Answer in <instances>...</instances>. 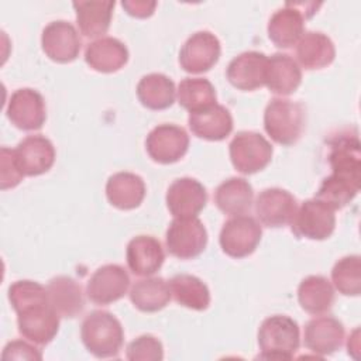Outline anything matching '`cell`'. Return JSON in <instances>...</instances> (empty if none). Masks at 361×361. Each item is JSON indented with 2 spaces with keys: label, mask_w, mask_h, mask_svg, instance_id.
I'll list each match as a JSON object with an SVG mask.
<instances>
[{
  "label": "cell",
  "mask_w": 361,
  "mask_h": 361,
  "mask_svg": "<svg viewBox=\"0 0 361 361\" xmlns=\"http://www.w3.org/2000/svg\"><path fill=\"white\" fill-rule=\"evenodd\" d=\"M334 288L345 296H358L361 293V257L345 255L340 258L331 269Z\"/></svg>",
  "instance_id": "d590c367"
},
{
  "label": "cell",
  "mask_w": 361,
  "mask_h": 361,
  "mask_svg": "<svg viewBox=\"0 0 361 361\" xmlns=\"http://www.w3.org/2000/svg\"><path fill=\"white\" fill-rule=\"evenodd\" d=\"M171 288L161 276H152L137 281L130 289V300L145 313H154L164 309L171 300Z\"/></svg>",
  "instance_id": "1f68e13d"
},
{
  "label": "cell",
  "mask_w": 361,
  "mask_h": 361,
  "mask_svg": "<svg viewBox=\"0 0 361 361\" xmlns=\"http://www.w3.org/2000/svg\"><path fill=\"white\" fill-rule=\"evenodd\" d=\"M80 338L90 354L97 358H110L118 355L124 341V330L113 313L93 310L82 322Z\"/></svg>",
  "instance_id": "6da1fadb"
},
{
  "label": "cell",
  "mask_w": 361,
  "mask_h": 361,
  "mask_svg": "<svg viewBox=\"0 0 361 361\" xmlns=\"http://www.w3.org/2000/svg\"><path fill=\"white\" fill-rule=\"evenodd\" d=\"M130 286L127 271L118 264L99 267L86 285L87 299L96 305H109L121 299Z\"/></svg>",
  "instance_id": "4fadbf2b"
},
{
  "label": "cell",
  "mask_w": 361,
  "mask_h": 361,
  "mask_svg": "<svg viewBox=\"0 0 361 361\" xmlns=\"http://www.w3.org/2000/svg\"><path fill=\"white\" fill-rule=\"evenodd\" d=\"M298 300L300 307L309 314H323L334 303V288L322 275H309L298 286Z\"/></svg>",
  "instance_id": "f546056e"
},
{
  "label": "cell",
  "mask_w": 361,
  "mask_h": 361,
  "mask_svg": "<svg viewBox=\"0 0 361 361\" xmlns=\"http://www.w3.org/2000/svg\"><path fill=\"white\" fill-rule=\"evenodd\" d=\"M171 293L175 300L193 310H206L210 305V292L207 285L197 276L178 274L169 281Z\"/></svg>",
  "instance_id": "d6a6232c"
},
{
  "label": "cell",
  "mask_w": 361,
  "mask_h": 361,
  "mask_svg": "<svg viewBox=\"0 0 361 361\" xmlns=\"http://www.w3.org/2000/svg\"><path fill=\"white\" fill-rule=\"evenodd\" d=\"M59 314L51 303L30 307L17 314L20 334L37 345H47L59 329Z\"/></svg>",
  "instance_id": "2e32d148"
},
{
  "label": "cell",
  "mask_w": 361,
  "mask_h": 361,
  "mask_svg": "<svg viewBox=\"0 0 361 361\" xmlns=\"http://www.w3.org/2000/svg\"><path fill=\"white\" fill-rule=\"evenodd\" d=\"M76 11V24L80 34L87 38L103 37L111 23L114 1L111 0H80L72 3Z\"/></svg>",
  "instance_id": "cb8c5ba5"
},
{
  "label": "cell",
  "mask_w": 361,
  "mask_h": 361,
  "mask_svg": "<svg viewBox=\"0 0 361 361\" xmlns=\"http://www.w3.org/2000/svg\"><path fill=\"white\" fill-rule=\"evenodd\" d=\"M320 4L316 3H292L276 10L268 21V37L278 48H290L305 34V20L310 18Z\"/></svg>",
  "instance_id": "277c9868"
},
{
  "label": "cell",
  "mask_w": 361,
  "mask_h": 361,
  "mask_svg": "<svg viewBox=\"0 0 361 361\" xmlns=\"http://www.w3.org/2000/svg\"><path fill=\"white\" fill-rule=\"evenodd\" d=\"M220 54L219 38L210 31H197L182 45L179 65L188 73H203L217 63Z\"/></svg>",
  "instance_id": "30bf717a"
},
{
  "label": "cell",
  "mask_w": 361,
  "mask_h": 361,
  "mask_svg": "<svg viewBox=\"0 0 361 361\" xmlns=\"http://www.w3.org/2000/svg\"><path fill=\"white\" fill-rule=\"evenodd\" d=\"M6 114L20 130H39L47 120L45 100L39 92L31 87L17 89L8 99Z\"/></svg>",
  "instance_id": "8fae6325"
},
{
  "label": "cell",
  "mask_w": 361,
  "mask_h": 361,
  "mask_svg": "<svg viewBox=\"0 0 361 361\" xmlns=\"http://www.w3.org/2000/svg\"><path fill=\"white\" fill-rule=\"evenodd\" d=\"M305 123L306 111L298 102L275 97L265 107L264 128L281 145L295 144L305 130Z\"/></svg>",
  "instance_id": "3957f363"
},
{
  "label": "cell",
  "mask_w": 361,
  "mask_h": 361,
  "mask_svg": "<svg viewBox=\"0 0 361 361\" xmlns=\"http://www.w3.org/2000/svg\"><path fill=\"white\" fill-rule=\"evenodd\" d=\"M228 152L233 166L244 175H251L271 162L274 148L259 133L240 131L231 140Z\"/></svg>",
  "instance_id": "5b68a950"
},
{
  "label": "cell",
  "mask_w": 361,
  "mask_h": 361,
  "mask_svg": "<svg viewBox=\"0 0 361 361\" xmlns=\"http://www.w3.org/2000/svg\"><path fill=\"white\" fill-rule=\"evenodd\" d=\"M86 63L102 73L121 69L128 61L127 47L114 37H102L92 41L85 49Z\"/></svg>",
  "instance_id": "603a6c76"
},
{
  "label": "cell",
  "mask_w": 361,
  "mask_h": 361,
  "mask_svg": "<svg viewBox=\"0 0 361 361\" xmlns=\"http://www.w3.org/2000/svg\"><path fill=\"white\" fill-rule=\"evenodd\" d=\"M347 348H348V354H351L354 358H358V329L354 330L353 336L348 337L347 341Z\"/></svg>",
  "instance_id": "b9f144b4"
},
{
  "label": "cell",
  "mask_w": 361,
  "mask_h": 361,
  "mask_svg": "<svg viewBox=\"0 0 361 361\" xmlns=\"http://www.w3.org/2000/svg\"><path fill=\"white\" fill-rule=\"evenodd\" d=\"M48 296L51 306L62 317H76L85 307L82 286L71 276L59 275L49 281Z\"/></svg>",
  "instance_id": "83f0119b"
},
{
  "label": "cell",
  "mask_w": 361,
  "mask_h": 361,
  "mask_svg": "<svg viewBox=\"0 0 361 361\" xmlns=\"http://www.w3.org/2000/svg\"><path fill=\"white\" fill-rule=\"evenodd\" d=\"M121 6L126 8V11L137 18H145L152 16L155 7H157V1H145V0H126L121 3Z\"/></svg>",
  "instance_id": "60d3db41"
},
{
  "label": "cell",
  "mask_w": 361,
  "mask_h": 361,
  "mask_svg": "<svg viewBox=\"0 0 361 361\" xmlns=\"http://www.w3.org/2000/svg\"><path fill=\"white\" fill-rule=\"evenodd\" d=\"M344 333V326L338 319L319 316L306 323L303 341L312 353L324 357L336 353L343 345Z\"/></svg>",
  "instance_id": "d6986e66"
},
{
  "label": "cell",
  "mask_w": 361,
  "mask_h": 361,
  "mask_svg": "<svg viewBox=\"0 0 361 361\" xmlns=\"http://www.w3.org/2000/svg\"><path fill=\"white\" fill-rule=\"evenodd\" d=\"M268 56L258 51H245L233 58L227 66L228 82L240 90H255L265 85Z\"/></svg>",
  "instance_id": "ffe728a7"
},
{
  "label": "cell",
  "mask_w": 361,
  "mask_h": 361,
  "mask_svg": "<svg viewBox=\"0 0 361 361\" xmlns=\"http://www.w3.org/2000/svg\"><path fill=\"white\" fill-rule=\"evenodd\" d=\"M126 259L130 271L137 276L154 275L164 264L165 252L158 238L137 235L127 244Z\"/></svg>",
  "instance_id": "44dd1931"
},
{
  "label": "cell",
  "mask_w": 361,
  "mask_h": 361,
  "mask_svg": "<svg viewBox=\"0 0 361 361\" xmlns=\"http://www.w3.org/2000/svg\"><path fill=\"white\" fill-rule=\"evenodd\" d=\"M3 360H41V351L23 340H13L6 344L1 353Z\"/></svg>",
  "instance_id": "ab89813d"
},
{
  "label": "cell",
  "mask_w": 361,
  "mask_h": 361,
  "mask_svg": "<svg viewBox=\"0 0 361 361\" xmlns=\"http://www.w3.org/2000/svg\"><path fill=\"white\" fill-rule=\"evenodd\" d=\"M165 200L173 217H196L207 203V192L197 179L185 176L169 185Z\"/></svg>",
  "instance_id": "9a60e30c"
},
{
  "label": "cell",
  "mask_w": 361,
  "mask_h": 361,
  "mask_svg": "<svg viewBox=\"0 0 361 361\" xmlns=\"http://www.w3.org/2000/svg\"><path fill=\"white\" fill-rule=\"evenodd\" d=\"M290 230L296 237L309 240H326L336 228L334 210L314 199L305 200L290 221Z\"/></svg>",
  "instance_id": "ba28073f"
},
{
  "label": "cell",
  "mask_w": 361,
  "mask_h": 361,
  "mask_svg": "<svg viewBox=\"0 0 361 361\" xmlns=\"http://www.w3.org/2000/svg\"><path fill=\"white\" fill-rule=\"evenodd\" d=\"M336 56V48L330 37L320 31H307L296 44L298 62L307 71L329 66Z\"/></svg>",
  "instance_id": "4316f807"
},
{
  "label": "cell",
  "mask_w": 361,
  "mask_h": 361,
  "mask_svg": "<svg viewBox=\"0 0 361 361\" xmlns=\"http://www.w3.org/2000/svg\"><path fill=\"white\" fill-rule=\"evenodd\" d=\"M17 165L24 176L48 172L55 161L54 144L44 135H28L14 149Z\"/></svg>",
  "instance_id": "ac0fdd59"
},
{
  "label": "cell",
  "mask_w": 361,
  "mask_h": 361,
  "mask_svg": "<svg viewBox=\"0 0 361 361\" xmlns=\"http://www.w3.org/2000/svg\"><path fill=\"white\" fill-rule=\"evenodd\" d=\"M358 190V183L331 173L322 180L316 192V199L326 203L333 210H337L347 206L357 196Z\"/></svg>",
  "instance_id": "e575fe53"
},
{
  "label": "cell",
  "mask_w": 361,
  "mask_h": 361,
  "mask_svg": "<svg viewBox=\"0 0 361 361\" xmlns=\"http://www.w3.org/2000/svg\"><path fill=\"white\" fill-rule=\"evenodd\" d=\"M41 47L45 55L58 63H68L78 58L82 47L75 25L65 20L51 21L41 35Z\"/></svg>",
  "instance_id": "7c38bea8"
},
{
  "label": "cell",
  "mask_w": 361,
  "mask_h": 361,
  "mask_svg": "<svg viewBox=\"0 0 361 361\" xmlns=\"http://www.w3.org/2000/svg\"><path fill=\"white\" fill-rule=\"evenodd\" d=\"M165 243L171 255L192 259L204 251L207 231L197 217H175L168 226Z\"/></svg>",
  "instance_id": "8992f818"
},
{
  "label": "cell",
  "mask_w": 361,
  "mask_h": 361,
  "mask_svg": "<svg viewBox=\"0 0 361 361\" xmlns=\"http://www.w3.org/2000/svg\"><path fill=\"white\" fill-rule=\"evenodd\" d=\"M126 357L130 361H159L164 358V347L155 336L142 334L127 345Z\"/></svg>",
  "instance_id": "74e56055"
},
{
  "label": "cell",
  "mask_w": 361,
  "mask_h": 361,
  "mask_svg": "<svg viewBox=\"0 0 361 361\" xmlns=\"http://www.w3.org/2000/svg\"><path fill=\"white\" fill-rule=\"evenodd\" d=\"M329 164L334 175L354 183L361 182V152L358 137L343 133L330 140Z\"/></svg>",
  "instance_id": "e0dca14e"
},
{
  "label": "cell",
  "mask_w": 361,
  "mask_h": 361,
  "mask_svg": "<svg viewBox=\"0 0 361 361\" xmlns=\"http://www.w3.org/2000/svg\"><path fill=\"white\" fill-rule=\"evenodd\" d=\"M216 99L214 86L204 78H186L178 85V102L190 113L214 106Z\"/></svg>",
  "instance_id": "836d02e7"
},
{
  "label": "cell",
  "mask_w": 361,
  "mask_h": 361,
  "mask_svg": "<svg viewBox=\"0 0 361 361\" xmlns=\"http://www.w3.org/2000/svg\"><path fill=\"white\" fill-rule=\"evenodd\" d=\"M8 300L16 310V313H21L30 307L49 303L48 290L45 286L35 281H17L8 288Z\"/></svg>",
  "instance_id": "8d00e7d4"
},
{
  "label": "cell",
  "mask_w": 361,
  "mask_h": 361,
  "mask_svg": "<svg viewBox=\"0 0 361 361\" xmlns=\"http://www.w3.org/2000/svg\"><path fill=\"white\" fill-rule=\"evenodd\" d=\"M258 345L262 360H292L300 345L298 323L285 314L267 317L258 329Z\"/></svg>",
  "instance_id": "7a4b0ae2"
},
{
  "label": "cell",
  "mask_w": 361,
  "mask_h": 361,
  "mask_svg": "<svg viewBox=\"0 0 361 361\" xmlns=\"http://www.w3.org/2000/svg\"><path fill=\"white\" fill-rule=\"evenodd\" d=\"M23 178L24 175L17 165L14 149L3 147L0 151V188L3 190L16 188Z\"/></svg>",
  "instance_id": "f35d334b"
},
{
  "label": "cell",
  "mask_w": 361,
  "mask_h": 361,
  "mask_svg": "<svg viewBox=\"0 0 361 361\" xmlns=\"http://www.w3.org/2000/svg\"><path fill=\"white\" fill-rule=\"evenodd\" d=\"M106 196L120 210L138 207L145 197V183L140 175L133 172H117L107 179Z\"/></svg>",
  "instance_id": "484cf974"
},
{
  "label": "cell",
  "mask_w": 361,
  "mask_h": 361,
  "mask_svg": "<svg viewBox=\"0 0 361 361\" xmlns=\"http://www.w3.org/2000/svg\"><path fill=\"white\" fill-rule=\"evenodd\" d=\"M302 82V71L298 62L288 54L276 52L267 61L265 86L269 92L288 96L296 92Z\"/></svg>",
  "instance_id": "7402d4cb"
},
{
  "label": "cell",
  "mask_w": 361,
  "mask_h": 361,
  "mask_svg": "<svg viewBox=\"0 0 361 361\" xmlns=\"http://www.w3.org/2000/svg\"><path fill=\"white\" fill-rule=\"evenodd\" d=\"M254 190L251 183L244 178H228L221 182L214 192V203L226 214H245L252 204Z\"/></svg>",
  "instance_id": "f1b7e54d"
},
{
  "label": "cell",
  "mask_w": 361,
  "mask_h": 361,
  "mask_svg": "<svg viewBox=\"0 0 361 361\" xmlns=\"http://www.w3.org/2000/svg\"><path fill=\"white\" fill-rule=\"evenodd\" d=\"M145 148L152 161L165 165L173 164L188 152L189 135L183 127L159 124L147 135Z\"/></svg>",
  "instance_id": "9c48e42d"
},
{
  "label": "cell",
  "mask_w": 361,
  "mask_h": 361,
  "mask_svg": "<svg viewBox=\"0 0 361 361\" xmlns=\"http://www.w3.org/2000/svg\"><path fill=\"white\" fill-rule=\"evenodd\" d=\"M296 209L295 196L282 188L264 189L255 199V214L265 227L279 228L290 224Z\"/></svg>",
  "instance_id": "5bb4252c"
},
{
  "label": "cell",
  "mask_w": 361,
  "mask_h": 361,
  "mask_svg": "<svg viewBox=\"0 0 361 361\" xmlns=\"http://www.w3.org/2000/svg\"><path fill=\"white\" fill-rule=\"evenodd\" d=\"M175 83L164 73L144 75L137 85V97L149 110H164L175 102Z\"/></svg>",
  "instance_id": "4dcf8cb0"
},
{
  "label": "cell",
  "mask_w": 361,
  "mask_h": 361,
  "mask_svg": "<svg viewBox=\"0 0 361 361\" xmlns=\"http://www.w3.org/2000/svg\"><path fill=\"white\" fill-rule=\"evenodd\" d=\"M188 123L196 137L209 141H221L233 131L230 110L217 103L206 110L190 113Z\"/></svg>",
  "instance_id": "d4e9b609"
},
{
  "label": "cell",
  "mask_w": 361,
  "mask_h": 361,
  "mask_svg": "<svg viewBox=\"0 0 361 361\" xmlns=\"http://www.w3.org/2000/svg\"><path fill=\"white\" fill-rule=\"evenodd\" d=\"M262 228L259 223L247 214L233 216L220 231L219 243L228 257L244 258L252 254L261 241Z\"/></svg>",
  "instance_id": "52a82bcc"
}]
</instances>
